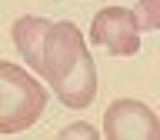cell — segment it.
<instances>
[{"label": "cell", "mask_w": 160, "mask_h": 140, "mask_svg": "<svg viewBox=\"0 0 160 140\" xmlns=\"http://www.w3.org/2000/svg\"><path fill=\"white\" fill-rule=\"evenodd\" d=\"M103 137L107 140H157L160 120L147 103L120 97L103 113Z\"/></svg>", "instance_id": "277c9868"}, {"label": "cell", "mask_w": 160, "mask_h": 140, "mask_svg": "<svg viewBox=\"0 0 160 140\" xmlns=\"http://www.w3.org/2000/svg\"><path fill=\"white\" fill-rule=\"evenodd\" d=\"M50 30V20L43 17H17L13 20V47L20 50V57L27 60V67L40 70V50H43V37Z\"/></svg>", "instance_id": "5b68a950"}, {"label": "cell", "mask_w": 160, "mask_h": 140, "mask_svg": "<svg viewBox=\"0 0 160 140\" xmlns=\"http://www.w3.org/2000/svg\"><path fill=\"white\" fill-rule=\"evenodd\" d=\"M133 13H137L140 30H157L160 27V0H140V7Z\"/></svg>", "instance_id": "8992f818"}, {"label": "cell", "mask_w": 160, "mask_h": 140, "mask_svg": "<svg viewBox=\"0 0 160 140\" xmlns=\"http://www.w3.org/2000/svg\"><path fill=\"white\" fill-rule=\"evenodd\" d=\"M40 77L47 80L57 100L70 110H83L97 97V67L80 30L70 20L50 23L40 50Z\"/></svg>", "instance_id": "6da1fadb"}, {"label": "cell", "mask_w": 160, "mask_h": 140, "mask_svg": "<svg viewBox=\"0 0 160 140\" xmlns=\"http://www.w3.org/2000/svg\"><path fill=\"white\" fill-rule=\"evenodd\" d=\"M60 137H87V140H97L100 130L87 127V123H73V127H63V130H60Z\"/></svg>", "instance_id": "52a82bcc"}, {"label": "cell", "mask_w": 160, "mask_h": 140, "mask_svg": "<svg viewBox=\"0 0 160 140\" xmlns=\"http://www.w3.org/2000/svg\"><path fill=\"white\" fill-rule=\"evenodd\" d=\"M47 107V90L17 63L0 60V133H20L37 123Z\"/></svg>", "instance_id": "7a4b0ae2"}, {"label": "cell", "mask_w": 160, "mask_h": 140, "mask_svg": "<svg viewBox=\"0 0 160 140\" xmlns=\"http://www.w3.org/2000/svg\"><path fill=\"white\" fill-rule=\"evenodd\" d=\"M90 40L110 57H133L140 50V23L130 7H103L90 23Z\"/></svg>", "instance_id": "3957f363"}]
</instances>
